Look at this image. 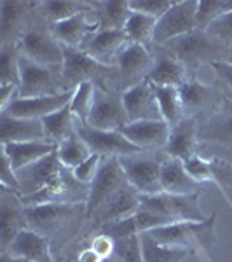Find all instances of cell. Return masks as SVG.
Here are the masks:
<instances>
[{
    "instance_id": "cell-1",
    "label": "cell",
    "mask_w": 232,
    "mask_h": 262,
    "mask_svg": "<svg viewBox=\"0 0 232 262\" xmlns=\"http://www.w3.org/2000/svg\"><path fill=\"white\" fill-rule=\"evenodd\" d=\"M163 48L170 51L178 61H182L187 70L202 65L210 67L217 61H227L230 51V46L199 28L168 42Z\"/></svg>"
},
{
    "instance_id": "cell-2",
    "label": "cell",
    "mask_w": 232,
    "mask_h": 262,
    "mask_svg": "<svg viewBox=\"0 0 232 262\" xmlns=\"http://www.w3.org/2000/svg\"><path fill=\"white\" fill-rule=\"evenodd\" d=\"M19 93L21 98H32V96L44 95H58V93L68 91L65 81H63L61 69L44 67L33 63L21 56L19 61Z\"/></svg>"
},
{
    "instance_id": "cell-3",
    "label": "cell",
    "mask_w": 232,
    "mask_h": 262,
    "mask_svg": "<svg viewBox=\"0 0 232 262\" xmlns=\"http://www.w3.org/2000/svg\"><path fill=\"white\" fill-rule=\"evenodd\" d=\"M199 192L175 196V194H155V196H142L140 208L159 213L173 222H202L206 217L199 208Z\"/></svg>"
},
{
    "instance_id": "cell-4",
    "label": "cell",
    "mask_w": 232,
    "mask_h": 262,
    "mask_svg": "<svg viewBox=\"0 0 232 262\" xmlns=\"http://www.w3.org/2000/svg\"><path fill=\"white\" fill-rule=\"evenodd\" d=\"M21 56L44 67L61 69L65 61V48L48 28L30 27L18 40Z\"/></svg>"
},
{
    "instance_id": "cell-5",
    "label": "cell",
    "mask_w": 232,
    "mask_h": 262,
    "mask_svg": "<svg viewBox=\"0 0 232 262\" xmlns=\"http://www.w3.org/2000/svg\"><path fill=\"white\" fill-rule=\"evenodd\" d=\"M128 177L121 166L119 158H105L96 179L89 185L86 200V217L91 219L115 192L128 185Z\"/></svg>"
},
{
    "instance_id": "cell-6",
    "label": "cell",
    "mask_w": 232,
    "mask_h": 262,
    "mask_svg": "<svg viewBox=\"0 0 232 262\" xmlns=\"http://www.w3.org/2000/svg\"><path fill=\"white\" fill-rule=\"evenodd\" d=\"M121 166L128 177L129 185H133L142 196L161 194V166L164 159H154L145 152L119 158Z\"/></svg>"
},
{
    "instance_id": "cell-7",
    "label": "cell",
    "mask_w": 232,
    "mask_h": 262,
    "mask_svg": "<svg viewBox=\"0 0 232 262\" xmlns=\"http://www.w3.org/2000/svg\"><path fill=\"white\" fill-rule=\"evenodd\" d=\"M152 65H154V54L150 49L143 48L140 44L128 42L117 54L112 72L115 74L117 82L121 84L122 91H124L134 84L145 81Z\"/></svg>"
},
{
    "instance_id": "cell-8",
    "label": "cell",
    "mask_w": 232,
    "mask_h": 262,
    "mask_svg": "<svg viewBox=\"0 0 232 262\" xmlns=\"http://www.w3.org/2000/svg\"><path fill=\"white\" fill-rule=\"evenodd\" d=\"M197 28V2L178 0L171 9L164 12L155 25L154 46H164Z\"/></svg>"
},
{
    "instance_id": "cell-9",
    "label": "cell",
    "mask_w": 232,
    "mask_h": 262,
    "mask_svg": "<svg viewBox=\"0 0 232 262\" xmlns=\"http://www.w3.org/2000/svg\"><path fill=\"white\" fill-rule=\"evenodd\" d=\"M128 122L121 93L108 91L101 84H96L95 101H92L91 114L87 117V124L96 129L121 131Z\"/></svg>"
},
{
    "instance_id": "cell-10",
    "label": "cell",
    "mask_w": 232,
    "mask_h": 262,
    "mask_svg": "<svg viewBox=\"0 0 232 262\" xmlns=\"http://www.w3.org/2000/svg\"><path fill=\"white\" fill-rule=\"evenodd\" d=\"M75 131L81 135V138L89 145L92 154H98L101 158H122V156H133L145 152L133 145L121 131H105L96 129L87 122L77 119Z\"/></svg>"
},
{
    "instance_id": "cell-11",
    "label": "cell",
    "mask_w": 232,
    "mask_h": 262,
    "mask_svg": "<svg viewBox=\"0 0 232 262\" xmlns=\"http://www.w3.org/2000/svg\"><path fill=\"white\" fill-rule=\"evenodd\" d=\"M81 208H86V203H44L27 206V226L44 236L54 234Z\"/></svg>"
},
{
    "instance_id": "cell-12",
    "label": "cell",
    "mask_w": 232,
    "mask_h": 262,
    "mask_svg": "<svg viewBox=\"0 0 232 262\" xmlns=\"http://www.w3.org/2000/svg\"><path fill=\"white\" fill-rule=\"evenodd\" d=\"M108 72H110V67L101 65L82 49L65 48V61L61 67V74L68 90H75L82 82L96 84V81H103Z\"/></svg>"
},
{
    "instance_id": "cell-13",
    "label": "cell",
    "mask_w": 232,
    "mask_h": 262,
    "mask_svg": "<svg viewBox=\"0 0 232 262\" xmlns=\"http://www.w3.org/2000/svg\"><path fill=\"white\" fill-rule=\"evenodd\" d=\"M74 98V90L58 93V95H44L32 96V98H21L16 96L9 103V107L0 114H9L12 117H23V119H37L42 121L49 114L61 111L63 107L70 105Z\"/></svg>"
},
{
    "instance_id": "cell-14",
    "label": "cell",
    "mask_w": 232,
    "mask_h": 262,
    "mask_svg": "<svg viewBox=\"0 0 232 262\" xmlns=\"http://www.w3.org/2000/svg\"><path fill=\"white\" fill-rule=\"evenodd\" d=\"M124 111L129 122L138 121H164L159 111L154 86L147 81H142L121 93Z\"/></svg>"
},
{
    "instance_id": "cell-15",
    "label": "cell",
    "mask_w": 232,
    "mask_h": 262,
    "mask_svg": "<svg viewBox=\"0 0 232 262\" xmlns=\"http://www.w3.org/2000/svg\"><path fill=\"white\" fill-rule=\"evenodd\" d=\"M215 215L202 222H173L161 226L157 229L149 231V234L161 245L168 247H183L189 248L194 239L201 238L202 234H212L215 226Z\"/></svg>"
},
{
    "instance_id": "cell-16",
    "label": "cell",
    "mask_w": 232,
    "mask_h": 262,
    "mask_svg": "<svg viewBox=\"0 0 232 262\" xmlns=\"http://www.w3.org/2000/svg\"><path fill=\"white\" fill-rule=\"evenodd\" d=\"M35 7V2L4 0L0 2V39L2 44H18L25 32L28 30V19Z\"/></svg>"
},
{
    "instance_id": "cell-17",
    "label": "cell",
    "mask_w": 232,
    "mask_h": 262,
    "mask_svg": "<svg viewBox=\"0 0 232 262\" xmlns=\"http://www.w3.org/2000/svg\"><path fill=\"white\" fill-rule=\"evenodd\" d=\"M154 65L147 75V81L155 88H180L187 82L189 74L182 61H178L163 46H154Z\"/></svg>"
},
{
    "instance_id": "cell-18",
    "label": "cell",
    "mask_w": 232,
    "mask_h": 262,
    "mask_svg": "<svg viewBox=\"0 0 232 262\" xmlns=\"http://www.w3.org/2000/svg\"><path fill=\"white\" fill-rule=\"evenodd\" d=\"M128 37L124 30L117 28H100L98 32L91 33L82 44V51L87 53L91 58L100 61L105 67H113L117 54L121 53L122 48L128 44Z\"/></svg>"
},
{
    "instance_id": "cell-19",
    "label": "cell",
    "mask_w": 232,
    "mask_h": 262,
    "mask_svg": "<svg viewBox=\"0 0 232 262\" xmlns=\"http://www.w3.org/2000/svg\"><path fill=\"white\" fill-rule=\"evenodd\" d=\"M27 206L18 194L4 191L0 200V245L2 252L9 248L14 238L23 229H27Z\"/></svg>"
},
{
    "instance_id": "cell-20",
    "label": "cell",
    "mask_w": 232,
    "mask_h": 262,
    "mask_svg": "<svg viewBox=\"0 0 232 262\" xmlns=\"http://www.w3.org/2000/svg\"><path fill=\"white\" fill-rule=\"evenodd\" d=\"M199 124L197 117L187 116L178 124L171 126L170 138L164 147L168 158H175L180 161H187L192 156H196L197 143H199Z\"/></svg>"
},
{
    "instance_id": "cell-21",
    "label": "cell",
    "mask_w": 232,
    "mask_h": 262,
    "mask_svg": "<svg viewBox=\"0 0 232 262\" xmlns=\"http://www.w3.org/2000/svg\"><path fill=\"white\" fill-rule=\"evenodd\" d=\"M171 126L166 121H138L128 122L121 133L128 138L133 145L142 150L164 149L170 138Z\"/></svg>"
},
{
    "instance_id": "cell-22",
    "label": "cell",
    "mask_w": 232,
    "mask_h": 262,
    "mask_svg": "<svg viewBox=\"0 0 232 262\" xmlns=\"http://www.w3.org/2000/svg\"><path fill=\"white\" fill-rule=\"evenodd\" d=\"M89 12L91 11L81 12V14H75L65 21L51 25L49 30L54 37H56V40L60 42L63 48L81 49L87 37H89L91 33L100 30L98 21L87 18Z\"/></svg>"
},
{
    "instance_id": "cell-23",
    "label": "cell",
    "mask_w": 232,
    "mask_h": 262,
    "mask_svg": "<svg viewBox=\"0 0 232 262\" xmlns=\"http://www.w3.org/2000/svg\"><path fill=\"white\" fill-rule=\"evenodd\" d=\"M140 203H142V194L133 185L128 184L119 192L113 194L110 200L105 203L91 219H95L100 226L122 221V219H128L133 213H136L140 210Z\"/></svg>"
},
{
    "instance_id": "cell-24",
    "label": "cell",
    "mask_w": 232,
    "mask_h": 262,
    "mask_svg": "<svg viewBox=\"0 0 232 262\" xmlns=\"http://www.w3.org/2000/svg\"><path fill=\"white\" fill-rule=\"evenodd\" d=\"M45 140V131L42 121L12 117L9 114H0V143H19Z\"/></svg>"
},
{
    "instance_id": "cell-25",
    "label": "cell",
    "mask_w": 232,
    "mask_h": 262,
    "mask_svg": "<svg viewBox=\"0 0 232 262\" xmlns=\"http://www.w3.org/2000/svg\"><path fill=\"white\" fill-rule=\"evenodd\" d=\"M199 187L201 184L192 179L183 161L168 156L164 158L161 166V189L164 194L185 196V194L199 192Z\"/></svg>"
},
{
    "instance_id": "cell-26",
    "label": "cell",
    "mask_w": 232,
    "mask_h": 262,
    "mask_svg": "<svg viewBox=\"0 0 232 262\" xmlns=\"http://www.w3.org/2000/svg\"><path fill=\"white\" fill-rule=\"evenodd\" d=\"M4 252L23 257L30 262H54L49 238L33 229H28V227L21 231L14 238V242L9 245V248Z\"/></svg>"
},
{
    "instance_id": "cell-27",
    "label": "cell",
    "mask_w": 232,
    "mask_h": 262,
    "mask_svg": "<svg viewBox=\"0 0 232 262\" xmlns=\"http://www.w3.org/2000/svg\"><path fill=\"white\" fill-rule=\"evenodd\" d=\"M58 145L48 140H37V142H19V143H6L2 145V154L9 158L16 171L30 166V164L40 161L45 156L56 152Z\"/></svg>"
},
{
    "instance_id": "cell-28",
    "label": "cell",
    "mask_w": 232,
    "mask_h": 262,
    "mask_svg": "<svg viewBox=\"0 0 232 262\" xmlns=\"http://www.w3.org/2000/svg\"><path fill=\"white\" fill-rule=\"evenodd\" d=\"M199 140L218 143L222 147L232 149V107L218 108L199 124Z\"/></svg>"
},
{
    "instance_id": "cell-29",
    "label": "cell",
    "mask_w": 232,
    "mask_h": 262,
    "mask_svg": "<svg viewBox=\"0 0 232 262\" xmlns=\"http://www.w3.org/2000/svg\"><path fill=\"white\" fill-rule=\"evenodd\" d=\"M180 95L183 100V107L187 111V116L196 117V112H202L208 107H213L217 101L218 93L213 90L208 84L197 81V79H187V82L183 86L178 88Z\"/></svg>"
},
{
    "instance_id": "cell-30",
    "label": "cell",
    "mask_w": 232,
    "mask_h": 262,
    "mask_svg": "<svg viewBox=\"0 0 232 262\" xmlns=\"http://www.w3.org/2000/svg\"><path fill=\"white\" fill-rule=\"evenodd\" d=\"M45 131V140L60 145L63 140H66L68 137L75 133V126H77V119L70 111V105L63 107L61 111H56L49 114L48 117L42 119Z\"/></svg>"
},
{
    "instance_id": "cell-31",
    "label": "cell",
    "mask_w": 232,
    "mask_h": 262,
    "mask_svg": "<svg viewBox=\"0 0 232 262\" xmlns=\"http://www.w3.org/2000/svg\"><path fill=\"white\" fill-rule=\"evenodd\" d=\"M91 6L92 4L75 2V0H72V2H68V0H45V2H37L35 9L40 14L42 21L51 27V25L65 21L75 14L91 11Z\"/></svg>"
},
{
    "instance_id": "cell-32",
    "label": "cell",
    "mask_w": 232,
    "mask_h": 262,
    "mask_svg": "<svg viewBox=\"0 0 232 262\" xmlns=\"http://www.w3.org/2000/svg\"><path fill=\"white\" fill-rule=\"evenodd\" d=\"M155 25H157V19L155 18H150V16H147V14L133 11L122 30H124L129 42L140 44L143 48L150 49V48H154Z\"/></svg>"
},
{
    "instance_id": "cell-33",
    "label": "cell",
    "mask_w": 232,
    "mask_h": 262,
    "mask_svg": "<svg viewBox=\"0 0 232 262\" xmlns=\"http://www.w3.org/2000/svg\"><path fill=\"white\" fill-rule=\"evenodd\" d=\"M155 98L159 103V111H161L163 119L170 126L178 124L187 117V111L183 107V100L180 95L178 88H155Z\"/></svg>"
},
{
    "instance_id": "cell-34",
    "label": "cell",
    "mask_w": 232,
    "mask_h": 262,
    "mask_svg": "<svg viewBox=\"0 0 232 262\" xmlns=\"http://www.w3.org/2000/svg\"><path fill=\"white\" fill-rule=\"evenodd\" d=\"M143 262H183L189 255V248L183 247H168L157 243L149 232L140 234Z\"/></svg>"
},
{
    "instance_id": "cell-35",
    "label": "cell",
    "mask_w": 232,
    "mask_h": 262,
    "mask_svg": "<svg viewBox=\"0 0 232 262\" xmlns=\"http://www.w3.org/2000/svg\"><path fill=\"white\" fill-rule=\"evenodd\" d=\"M56 154H58L60 163L63 164V168L72 171L74 168H77L79 164L86 161V159H89L92 156V150L81 138V135L75 131L72 137H68L66 140H63L60 145H58Z\"/></svg>"
},
{
    "instance_id": "cell-36",
    "label": "cell",
    "mask_w": 232,
    "mask_h": 262,
    "mask_svg": "<svg viewBox=\"0 0 232 262\" xmlns=\"http://www.w3.org/2000/svg\"><path fill=\"white\" fill-rule=\"evenodd\" d=\"M19 61L21 51L18 44L0 46V88H18L19 90Z\"/></svg>"
},
{
    "instance_id": "cell-37",
    "label": "cell",
    "mask_w": 232,
    "mask_h": 262,
    "mask_svg": "<svg viewBox=\"0 0 232 262\" xmlns=\"http://www.w3.org/2000/svg\"><path fill=\"white\" fill-rule=\"evenodd\" d=\"M96 21L100 28H117L122 30L131 14L129 2H96Z\"/></svg>"
},
{
    "instance_id": "cell-38",
    "label": "cell",
    "mask_w": 232,
    "mask_h": 262,
    "mask_svg": "<svg viewBox=\"0 0 232 262\" xmlns=\"http://www.w3.org/2000/svg\"><path fill=\"white\" fill-rule=\"evenodd\" d=\"M232 11V0H199L197 2V28L206 30L210 25Z\"/></svg>"
},
{
    "instance_id": "cell-39",
    "label": "cell",
    "mask_w": 232,
    "mask_h": 262,
    "mask_svg": "<svg viewBox=\"0 0 232 262\" xmlns=\"http://www.w3.org/2000/svg\"><path fill=\"white\" fill-rule=\"evenodd\" d=\"M95 82H82L74 90V98L70 101V111L75 116V119L87 122V117L91 114L92 101H95Z\"/></svg>"
},
{
    "instance_id": "cell-40",
    "label": "cell",
    "mask_w": 232,
    "mask_h": 262,
    "mask_svg": "<svg viewBox=\"0 0 232 262\" xmlns=\"http://www.w3.org/2000/svg\"><path fill=\"white\" fill-rule=\"evenodd\" d=\"M110 260L112 262H143L140 234L115 239V248H113V255Z\"/></svg>"
},
{
    "instance_id": "cell-41",
    "label": "cell",
    "mask_w": 232,
    "mask_h": 262,
    "mask_svg": "<svg viewBox=\"0 0 232 262\" xmlns=\"http://www.w3.org/2000/svg\"><path fill=\"white\" fill-rule=\"evenodd\" d=\"M103 159L105 158H101V156H98V154H92L89 159H86V161L81 163L77 168H74V170L70 171L72 177H74L79 184L87 185V187H89V185L92 184V180L96 179V175H98Z\"/></svg>"
},
{
    "instance_id": "cell-42",
    "label": "cell",
    "mask_w": 232,
    "mask_h": 262,
    "mask_svg": "<svg viewBox=\"0 0 232 262\" xmlns=\"http://www.w3.org/2000/svg\"><path fill=\"white\" fill-rule=\"evenodd\" d=\"M173 4H175L173 0H129L131 11L142 12V14H147L155 19H159L164 12L170 11Z\"/></svg>"
},
{
    "instance_id": "cell-43",
    "label": "cell",
    "mask_w": 232,
    "mask_h": 262,
    "mask_svg": "<svg viewBox=\"0 0 232 262\" xmlns=\"http://www.w3.org/2000/svg\"><path fill=\"white\" fill-rule=\"evenodd\" d=\"M185 168H187V171L191 173V177L194 180H197L201 184V182H206V180H213L215 175H213V164L210 161H206L204 158H201V156H192L191 159H187L185 161Z\"/></svg>"
},
{
    "instance_id": "cell-44",
    "label": "cell",
    "mask_w": 232,
    "mask_h": 262,
    "mask_svg": "<svg viewBox=\"0 0 232 262\" xmlns=\"http://www.w3.org/2000/svg\"><path fill=\"white\" fill-rule=\"evenodd\" d=\"M206 32L210 35L220 39L222 42H225L227 46H232V11L227 12L225 16H222L220 19H217L213 25H210L206 28Z\"/></svg>"
},
{
    "instance_id": "cell-45",
    "label": "cell",
    "mask_w": 232,
    "mask_h": 262,
    "mask_svg": "<svg viewBox=\"0 0 232 262\" xmlns=\"http://www.w3.org/2000/svg\"><path fill=\"white\" fill-rule=\"evenodd\" d=\"M0 182H2V189L4 191L14 192L19 196V182H18V173L12 168V164L9 161L6 154H2V173H0Z\"/></svg>"
},
{
    "instance_id": "cell-46",
    "label": "cell",
    "mask_w": 232,
    "mask_h": 262,
    "mask_svg": "<svg viewBox=\"0 0 232 262\" xmlns=\"http://www.w3.org/2000/svg\"><path fill=\"white\" fill-rule=\"evenodd\" d=\"M91 248L98 253L101 259L110 260L113 255V248H115V239L110 238L108 234L100 232V234L95 236V239L91 242Z\"/></svg>"
},
{
    "instance_id": "cell-47",
    "label": "cell",
    "mask_w": 232,
    "mask_h": 262,
    "mask_svg": "<svg viewBox=\"0 0 232 262\" xmlns=\"http://www.w3.org/2000/svg\"><path fill=\"white\" fill-rule=\"evenodd\" d=\"M217 75V79L220 81L223 91L229 96H232V63L229 61H217L213 65H210Z\"/></svg>"
},
{
    "instance_id": "cell-48",
    "label": "cell",
    "mask_w": 232,
    "mask_h": 262,
    "mask_svg": "<svg viewBox=\"0 0 232 262\" xmlns=\"http://www.w3.org/2000/svg\"><path fill=\"white\" fill-rule=\"evenodd\" d=\"M77 262H105V259H101L98 253L89 247V248H86V250H82L81 253H79Z\"/></svg>"
},
{
    "instance_id": "cell-49",
    "label": "cell",
    "mask_w": 232,
    "mask_h": 262,
    "mask_svg": "<svg viewBox=\"0 0 232 262\" xmlns=\"http://www.w3.org/2000/svg\"><path fill=\"white\" fill-rule=\"evenodd\" d=\"M0 262H30L27 259H23V257H18V255H12L9 252H2V255H0Z\"/></svg>"
},
{
    "instance_id": "cell-50",
    "label": "cell",
    "mask_w": 232,
    "mask_h": 262,
    "mask_svg": "<svg viewBox=\"0 0 232 262\" xmlns=\"http://www.w3.org/2000/svg\"><path fill=\"white\" fill-rule=\"evenodd\" d=\"M227 61L232 63V46H230V51H229V58H227Z\"/></svg>"
},
{
    "instance_id": "cell-51",
    "label": "cell",
    "mask_w": 232,
    "mask_h": 262,
    "mask_svg": "<svg viewBox=\"0 0 232 262\" xmlns=\"http://www.w3.org/2000/svg\"><path fill=\"white\" fill-rule=\"evenodd\" d=\"M105 262H112V260H105Z\"/></svg>"
}]
</instances>
